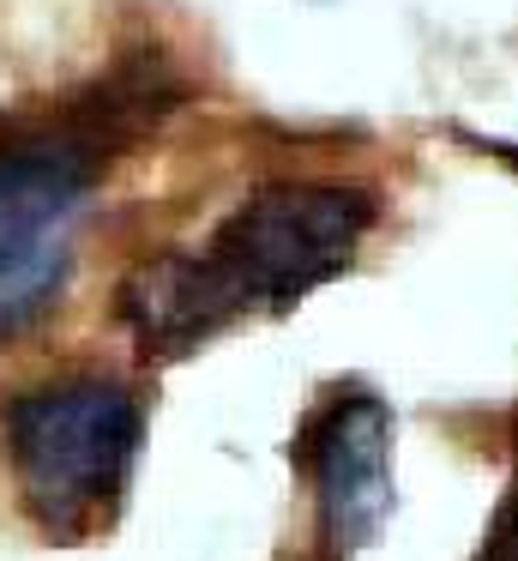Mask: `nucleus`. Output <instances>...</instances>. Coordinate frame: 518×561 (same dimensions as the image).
<instances>
[{
	"label": "nucleus",
	"mask_w": 518,
	"mask_h": 561,
	"mask_svg": "<svg viewBox=\"0 0 518 561\" xmlns=\"http://www.w3.org/2000/svg\"><path fill=\"white\" fill-rule=\"evenodd\" d=\"M373 194L349 182H272L248 194L205 248H163L127 266L115 314L145 356L199 351L241 314H277L356 266Z\"/></svg>",
	"instance_id": "nucleus-1"
},
{
	"label": "nucleus",
	"mask_w": 518,
	"mask_h": 561,
	"mask_svg": "<svg viewBox=\"0 0 518 561\" xmlns=\"http://www.w3.org/2000/svg\"><path fill=\"white\" fill-rule=\"evenodd\" d=\"M108 134L43 127L0 146V332H19L60 296Z\"/></svg>",
	"instance_id": "nucleus-3"
},
{
	"label": "nucleus",
	"mask_w": 518,
	"mask_h": 561,
	"mask_svg": "<svg viewBox=\"0 0 518 561\" xmlns=\"http://www.w3.org/2000/svg\"><path fill=\"white\" fill-rule=\"evenodd\" d=\"M296 459L313 489V543L349 561L380 537L392 513V411L373 392H332L301 423Z\"/></svg>",
	"instance_id": "nucleus-4"
},
{
	"label": "nucleus",
	"mask_w": 518,
	"mask_h": 561,
	"mask_svg": "<svg viewBox=\"0 0 518 561\" xmlns=\"http://www.w3.org/2000/svg\"><path fill=\"white\" fill-rule=\"evenodd\" d=\"M470 561H518V447H513V477H506V495H500L488 531H482V549Z\"/></svg>",
	"instance_id": "nucleus-5"
},
{
	"label": "nucleus",
	"mask_w": 518,
	"mask_h": 561,
	"mask_svg": "<svg viewBox=\"0 0 518 561\" xmlns=\"http://www.w3.org/2000/svg\"><path fill=\"white\" fill-rule=\"evenodd\" d=\"M19 501L48 537L72 543L108 525L139 453V404L108 375L24 387L0 411Z\"/></svg>",
	"instance_id": "nucleus-2"
}]
</instances>
